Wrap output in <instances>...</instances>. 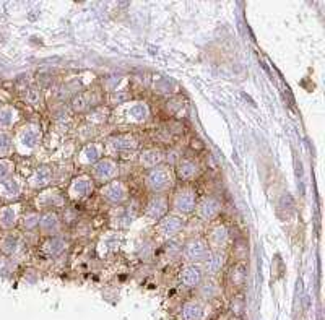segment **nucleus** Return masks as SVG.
Listing matches in <instances>:
<instances>
[{
  "label": "nucleus",
  "mask_w": 325,
  "mask_h": 320,
  "mask_svg": "<svg viewBox=\"0 0 325 320\" xmlns=\"http://www.w3.org/2000/svg\"><path fill=\"white\" fill-rule=\"evenodd\" d=\"M174 184V174L169 168H153L150 173L147 174V185L148 189L154 194H161L173 187Z\"/></svg>",
  "instance_id": "nucleus-1"
},
{
  "label": "nucleus",
  "mask_w": 325,
  "mask_h": 320,
  "mask_svg": "<svg viewBox=\"0 0 325 320\" xmlns=\"http://www.w3.org/2000/svg\"><path fill=\"white\" fill-rule=\"evenodd\" d=\"M174 210L177 213H182V215H187L192 213L197 206V195L192 189H182L179 190L177 194L174 195Z\"/></svg>",
  "instance_id": "nucleus-2"
},
{
  "label": "nucleus",
  "mask_w": 325,
  "mask_h": 320,
  "mask_svg": "<svg viewBox=\"0 0 325 320\" xmlns=\"http://www.w3.org/2000/svg\"><path fill=\"white\" fill-rule=\"evenodd\" d=\"M117 174V164L109 158L99 159L98 163L93 164V177L99 182H111Z\"/></svg>",
  "instance_id": "nucleus-3"
},
{
  "label": "nucleus",
  "mask_w": 325,
  "mask_h": 320,
  "mask_svg": "<svg viewBox=\"0 0 325 320\" xmlns=\"http://www.w3.org/2000/svg\"><path fill=\"white\" fill-rule=\"evenodd\" d=\"M106 148L111 154H119L124 151H132L137 148V140L132 135H116L106 142Z\"/></svg>",
  "instance_id": "nucleus-4"
},
{
  "label": "nucleus",
  "mask_w": 325,
  "mask_h": 320,
  "mask_svg": "<svg viewBox=\"0 0 325 320\" xmlns=\"http://www.w3.org/2000/svg\"><path fill=\"white\" fill-rule=\"evenodd\" d=\"M103 197L109 204L119 205L127 200V189L120 180H111L103 187Z\"/></svg>",
  "instance_id": "nucleus-5"
},
{
  "label": "nucleus",
  "mask_w": 325,
  "mask_h": 320,
  "mask_svg": "<svg viewBox=\"0 0 325 320\" xmlns=\"http://www.w3.org/2000/svg\"><path fill=\"white\" fill-rule=\"evenodd\" d=\"M221 211V202L216 199V197H207L199 204L197 206V213L202 220L205 221H211L220 215Z\"/></svg>",
  "instance_id": "nucleus-6"
},
{
  "label": "nucleus",
  "mask_w": 325,
  "mask_h": 320,
  "mask_svg": "<svg viewBox=\"0 0 325 320\" xmlns=\"http://www.w3.org/2000/svg\"><path fill=\"white\" fill-rule=\"evenodd\" d=\"M184 255L190 262H199V260L205 259L208 255V245H207L204 239H192V241L185 244Z\"/></svg>",
  "instance_id": "nucleus-7"
},
{
  "label": "nucleus",
  "mask_w": 325,
  "mask_h": 320,
  "mask_svg": "<svg viewBox=\"0 0 325 320\" xmlns=\"http://www.w3.org/2000/svg\"><path fill=\"white\" fill-rule=\"evenodd\" d=\"M182 228H184L182 218L176 216V215H169V216L161 218V221H159V225H158V231L161 233L164 237H173L177 233L182 231Z\"/></svg>",
  "instance_id": "nucleus-8"
},
{
  "label": "nucleus",
  "mask_w": 325,
  "mask_h": 320,
  "mask_svg": "<svg viewBox=\"0 0 325 320\" xmlns=\"http://www.w3.org/2000/svg\"><path fill=\"white\" fill-rule=\"evenodd\" d=\"M168 211V199L163 195H154L147 205V216L150 220H161L166 216Z\"/></svg>",
  "instance_id": "nucleus-9"
},
{
  "label": "nucleus",
  "mask_w": 325,
  "mask_h": 320,
  "mask_svg": "<svg viewBox=\"0 0 325 320\" xmlns=\"http://www.w3.org/2000/svg\"><path fill=\"white\" fill-rule=\"evenodd\" d=\"M93 192V180L88 175L77 177L70 185V195L72 199H85Z\"/></svg>",
  "instance_id": "nucleus-10"
},
{
  "label": "nucleus",
  "mask_w": 325,
  "mask_h": 320,
  "mask_svg": "<svg viewBox=\"0 0 325 320\" xmlns=\"http://www.w3.org/2000/svg\"><path fill=\"white\" fill-rule=\"evenodd\" d=\"M176 173H177V177L180 180H192V179H195L200 173L199 163L194 161V159H182V161L177 163Z\"/></svg>",
  "instance_id": "nucleus-11"
},
{
  "label": "nucleus",
  "mask_w": 325,
  "mask_h": 320,
  "mask_svg": "<svg viewBox=\"0 0 325 320\" xmlns=\"http://www.w3.org/2000/svg\"><path fill=\"white\" fill-rule=\"evenodd\" d=\"M164 159V153L159 148H150L145 150L140 154V164L143 168H158V164H161Z\"/></svg>",
  "instance_id": "nucleus-12"
},
{
  "label": "nucleus",
  "mask_w": 325,
  "mask_h": 320,
  "mask_svg": "<svg viewBox=\"0 0 325 320\" xmlns=\"http://www.w3.org/2000/svg\"><path fill=\"white\" fill-rule=\"evenodd\" d=\"M101 159V146L98 143H88L80 153V161L83 164H94Z\"/></svg>",
  "instance_id": "nucleus-13"
},
{
  "label": "nucleus",
  "mask_w": 325,
  "mask_h": 320,
  "mask_svg": "<svg viewBox=\"0 0 325 320\" xmlns=\"http://www.w3.org/2000/svg\"><path fill=\"white\" fill-rule=\"evenodd\" d=\"M39 226H41V231L44 234H54L60 229V220L56 213H46L44 216H41L39 220Z\"/></svg>",
  "instance_id": "nucleus-14"
},
{
  "label": "nucleus",
  "mask_w": 325,
  "mask_h": 320,
  "mask_svg": "<svg viewBox=\"0 0 325 320\" xmlns=\"http://www.w3.org/2000/svg\"><path fill=\"white\" fill-rule=\"evenodd\" d=\"M39 130L36 127H26V129L20 133V143L23 148H34L39 143Z\"/></svg>",
  "instance_id": "nucleus-15"
},
{
  "label": "nucleus",
  "mask_w": 325,
  "mask_h": 320,
  "mask_svg": "<svg viewBox=\"0 0 325 320\" xmlns=\"http://www.w3.org/2000/svg\"><path fill=\"white\" fill-rule=\"evenodd\" d=\"M228 237H230L228 229L225 226H216V228H213L208 234V242L213 245V247L220 249L228 242Z\"/></svg>",
  "instance_id": "nucleus-16"
},
{
  "label": "nucleus",
  "mask_w": 325,
  "mask_h": 320,
  "mask_svg": "<svg viewBox=\"0 0 325 320\" xmlns=\"http://www.w3.org/2000/svg\"><path fill=\"white\" fill-rule=\"evenodd\" d=\"M52 179V169L49 166H41L39 169H36V173L31 177V184L34 187H44L51 182Z\"/></svg>",
  "instance_id": "nucleus-17"
},
{
  "label": "nucleus",
  "mask_w": 325,
  "mask_h": 320,
  "mask_svg": "<svg viewBox=\"0 0 325 320\" xmlns=\"http://www.w3.org/2000/svg\"><path fill=\"white\" fill-rule=\"evenodd\" d=\"M200 280H202V270L197 265H189L187 268L182 271V281L187 286L199 285Z\"/></svg>",
  "instance_id": "nucleus-18"
},
{
  "label": "nucleus",
  "mask_w": 325,
  "mask_h": 320,
  "mask_svg": "<svg viewBox=\"0 0 325 320\" xmlns=\"http://www.w3.org/2000/svg\"><path fill=\"white\" fill-rule=\"evenodd\" d=\"M20 192V184L17 179L13 177H8L0 182V195L2 197H7V199H12V197L18 195Z\"/></svg>",
  "instance_id": "nucleus-19"
},
{
  "label": "nucleus",
  "mask_w": 325,
  "mask_h": 320,
  "mask_svg": "<svg viewBox=\"0 0 325 320\" xmlns=\"http://www.w3.org/2000/svg\"><path fill=\"white\" fill-rule=\"evenodd\" d=\"M225 263V255L220 250H216V252H213L208 255V259H207L205 262V268L208 273H216V271H220V268Z\"/></svg>",
  "instance_id": "nucleus-20"
},
{
  "label": "nucleus",
  "mask_w": 325,
  "mask_h": 320,
  "mask_svg": "<svg viewBox=\"0 0 325 320\" xmlns=\"http://www.w3.org/2000/svg\"><path fill=\"white\" fill-rule=\"evenodd\" d=\"M127 113H129L130 120L143 122L148 117V108H147V104H143V103H135V104L130 106Z\"/></svg>",
  "instance_id": "nucleus-21"
},
{
  "label": "nucleus",
  "mask_w": 325,
  "mask_h": 320,
  "mask_svg": "<svg viewBox=\"0 0 325 320\" xmlns=\"http://www.w3.org/2000/svg\"><path fill=\"white\" fill-rule=\"evenodd\" d=\"M230 281H231V285H233V286H236V288L242 286V285H244V281H246V266H244L242 263L234 265V266H233V270H231Z\"/></svg>",
  "instance_id": "nucleus-22"
},
{
  "label": "nucleus",
  "mask_w": 325,
  "mask_h": 320,
  "mask_svg": "<svg viewBox=\"0 0 325 320\" xmlns=\"http://www.w3.org/2000/svg\"><path fill=\"white\" fill-rule=\"evenodd\" d=\"M15 220H17V216H15V210L12 206H3L0 210V226L3 229L12 228L15 225Z\"/></svg>",
  "instance_id": "nucleus-23"
},
{
  "label": "nucleus",
  "mask_w": 325,
  "mask_h": 320,
  "mask_svg": "<svg viewBox=\"0 0 325 320\" xmlns=\"http://www.w3.org/2000/svg\"><path fill=\"white\" fill-rule=\"evenodd\" d=\"M38 202H41V205H62L63 199H62V195L59 194V192L47 190L41 197H38Z\"/></svg>",
  "instance_id": "nucleus-24"
},
{
  "label": "nucleus",
  "mask_w": 325,
  "mask_h": 320,
  "mask_svg": "<svg viewBox=\"0 0 325 320\" xmlns=\"http://www.w3.org/2000/svg\"><path fill=\"white\" fill-rule=\"evenodd\" d=\"M63 249H65V241H63L62 237H51L49 241L46 242V245H44V250L49 255L60 254Z\"/></svg>",
  "instance_id": "nucleus-25"
},
{
  "label": "nucleus",
  "mask_w": 325,
  "mask_h": 320,
  "mask_svg": "<svg viewBox=\"0 0 325 320\" xmlns=\"http://www.w3.org/2000/svg\"><path fill=\"white\" fill-rule=\"evenodd\" d=\"M18 242H20V237L17 234H7L3 239H2V249L3 252L7 254H13L15 250L18 247Z\"/></svg>",
  "instance_id": "nucleus-26"
},
{
  "label": "nucleus",
  "mask_w": 325,
  "mask_h": 320,
  "mask_svg": "<svg viewBox=\"0 0 325 320\" xmlns=\"http://www.w3.org/2000/svg\"><path fill=\"white\" fill-rule=\"evenodd\" d=\"M15 111L12 108H0V129H7L13 124Z\"/></svg>",
  "instance_id": "nucleus-27"
},
{
  "label": "nucleus",
  "mask_w": 325,
  "mask_h": 320,
  "mask_svg": "<svg viewBox=\"0 0 325 320\" xmlns=\"http://www.w3.org/2000/svg\"><path fill=\"white\" fill-rule=\"evenodd\" d=\"M12 148H13L12 137L5 132H0V158L7 156V154L12 153Z\"/></svg>",
  "instance_id": "nucleus-28"
},
{
  "label": "nucleus",
  "mask_w": 325,
  "mask_h": 320,
  "mask_svg": "<svg viewBox=\"0 0 325 320\" xmlns=\"http://www.w3.org/2000/svg\"><path fill=\"white\" fill-rule=\"evenodd\" d=\"M91 104V101L88 99V94H77L75 98L72 99V108L77 111V113H83L87 111Z\"/></svg>",
  "instance_id": "nucleus-29"
},
{
  "label": "nucleus",
  "mask_w": 325,
  "mask_h": 320,
  "mask_svg": "<svg viewBox=\"0 0 325 320\" xmlns=\"http://www.w3.org/2000/svg\"><path fill=\"white\" fill-rule=\"evenodd\" d=\"M200 314H202V307L195 302H190L184 307V319L185 320H197L200 317Z\"/></svg>",
  "instance_id": "nucleus-30"
},
{
  "label": "nucleus",
  "mask_w": 325,
  "mask_h": 320,
  "mask_svg": "<svg viewBox=\"0 0 325 320\" xmlns=\"http://www.w3.org/2000/svg\"><path fill=\"white\" fill-rule=\"evenodd\" d=\"M13 173V163L7 161V159H0V182L10 177Z\"/></svg>",
  "instance_id": "nucleus-31"
},
{
  "label": "nucleus",
  "mask_w": 325,
  "mask_h": 320,
  "mask_svg": "<svg viewBox=\"0 0 325 320\" xmlns=\"http://www.w3.org/2000/svg\"><path fill=\"white\" fill-rule=\"evenodd\" d=\"M25 228L26 229H33V228H36L39 225V216L36 215V213H31V215H28V216H25Z\"/></svg>",
  "instance_id": "nucleus-32"
},
{
  "label": "nucleus",
  "mask_w": 325,
  "mask_h": 320,
  "mask_svg": "<svg viewBox=\"0 0 325 320\" xmlns=\"http://www.w3.org/2000/svg\"><path fill=\"white\" fill-rule=\"evenodd\" d=\"M106 116H108V109H96L94 113H91V116H89V119H91V122L99 124V122H104Z\"/></svg>",
  "instance_id": "nucleus-33"
},
{
  "label": "nucleus",
  "mask_w": 325,
  "mask_h": 320,
  "mask_svg": "<svg viewBox=\"0 0 325 320\" xmlns=\"http://www.w3.org/2000/svg\"><path fill=\"white\" fill-rule=\"evenodd\" d=\"M130 96H129V93H116V94H113V103L114 104H120V103H124V101H127L129 99Z\"/></svg>",
  "instance_id": "nucleus-34"
},
{
  "label": "nucleus",
  "mask_w": 325,
  "mask_h": 320,
  "mask_svg": "<svg viewBox=\"0 0 325 320\" xmlns=\"http://www.w3.org/2000/svg\"><path fill=\"white\" fill-rule=\"evenodd\" d=\"M39 98H41L39 91H30L28 93V101H30V103H38Z\"/></svg>",
  "instance_id": "nucleus-35"
}]
</instances>
